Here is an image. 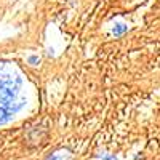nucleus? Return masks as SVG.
<instances>
[{"label": "nucleus", "mask_w": 160, "mask_h": 160, "mask_svg": "<svg viewBox=\"0 0 160 160\" xmlns=\"http://www.w3.org/2000/svg\"><path fill=\"white\" fill-rule=\"evenodd\" d=\"M28 104L22 72L15 62L0 61V127L8 123Z\"/></svg>", "instance_id": "f257e3e1"}, {"label": "nucleus", "mask_w": 160, "mask_h": 160, "mask_svg": "<svg viewBox=\"0 0 160 160\" xmlns=\"http://www.w3.org/2000/svg\"><path fill=\"white\" fill-rule=\"evenodd\" d=\"M47 160H72V152L69 149H58L48 155Z\"/></svg>", "instance_id": "f03ea898"}, {"label": "nucleus", "mask_w": 160, "mask_h": 160, "mask_svg": "<svg viewBox=\"0 0 160 160\" xmlns=\"http://www.w3.org/2000/svg\"><path fill=\"white\" fill-rule=\"evenodd\" d=\"M128 31V26L127 24H115V28H114V35L115 37H118V35H122V34H125Z\"/></svg>", "instance_id": "7ed1b4c3"}, {"label": "nucleus", "mask_w": 160, "mask_h": 160, "mask_svg": "<svg viewBox=\"0 0 160 160\" xmlns=\"http://www.w3.org/2000/svg\"><path fill=\"white\" fill-rule=\"evenodd\" d=\"M28 61H29V64H32V66H37V64L40 62L38 56H29V58H28Z\"/></svg>", "instance_id": "20e7f679"}]
</instances>
